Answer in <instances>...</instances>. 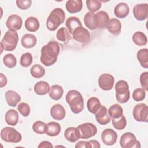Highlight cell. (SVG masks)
I'll use <instances>...</instances> for the list:
<instances>
[{
	"mask_svg": "<svg viewBox=\"0 0 148 148\" xmlns=\"http://www.w3.org/2000/svg\"><path fill=\"white\" fill-rule=\"evenodd\" d=\"M60 51V46L58 43L53 40L49 42L41 49L40 62L46 66L53 65L57 61Z\"/></svg>",
	"mask_w": 148,
	"mask_h": 148,
	"instance_id": "1",
	"label": "cell"
},
{
	"mask_svg": "<svg viewBox=\"0 0 148 148\" xmlns=\"http://www.w3.org/2000/svg\"><path fill=\"white\" fill-rule=\"evenodd\" d=\"M65 99L73 113L78 114L83 110L84 108V99L79 91L75 90L69 91L66 95Z\"/></svg>",
	"mask_w": 148,
	"mask_h": 148,
	"instance_id": "2",
	"label": "cell"
},
{
	"mask_svg": "<svg viewBox=\"0 0 148 148\" xmlns=\"http://www.w3.org/2000/svg\"><path fill=\"white\" fill-rule=\"evenodd\" d=\"M65 19V14L64 11L60 8L54 9L46 21V27L49 31H54L62 24Z\"/></svg>",
	"mask_w": 148,
	"mask_h": 148,
	"instance_id": "3",
	"label": "cell"
},
{
	"mask_svg": "<svg viewBox=\"0 0 148 148\" xmlns=\"http://www.w3.org/2000/svg\"><path fill=\"white\" fill-rule=\"evenodd\" d=\"M18 42V35L16 31L13 30L7 31L1 42V53L3 50L11 51L14 50Z\"/></svg>",
	"mask_w": 148,
	"mask_h": 148,
	"instance_id": "4",
	"label": "cell"
},
{
	"mask_svg": "<svg viewBox=\"0 0 148 148\" xmlns=\"http://www.w3.org/2000/svg\"><path fill=\"white\" fill-rule=\"evenodd\" d=\"M116 98L119 103H124L128 101L130 98V92L128 83L123 80H119L115 86Z\"/></svg>",
	"mask_w": 148,
	"mask_h": 148,
	"instance_id": "5",
	"label": "cell"
},
{
	"mask_svg": "<svg viewBox=\"0 0 148 148\" xmlns=\"http://www.w3.org/2000/svg\"><path fill=\"white\" fill-rule=\"evenodd\" d=\"M0 135L2 140L6 142L18 143L22 139L21 134L16 129L10 127H6L2 129Z\"/></svg>",
	"mask_w": 148,
	"mask_h": 148,
	"instance_id": "6",
	"label": "cell"
},
{
	"mask_svg": "<svg viewBox=\"0 0 148 148\" xmlns=\"http://www.w3.org/2000/svg\"><path fill=\"white\" fill-rule=\"evenodd\" d=\"M120 145L122 148H140V143L136 140L135 135L132 132L123 134L120 139Z\"/></svg>",
	"mask_w": 148,
	"mask_h": 148,
	"instance_id": "7",
	"label": "cell"
},
{
	"mask_svg": "<svg viewBox=\"0 0 148 148\" xmlns=\"http://www.w3.org/2000/svg\"><path fill=\"white\" fill-rule=\"evenodd\" d=\"M132 115L134 119L138 122L148 121V106L143 103L136 105L132 110Z\"/></svg>",
	"mask_w": 148,
	"mask_h": 148,
	"instance_id": "8",
	"label": "cell"
},
{
	"mask_svg": "<svg viewBox=\"0 0 148 148\" xmlns=\"http://www.w3.org/2000/svg\"><path fill=\"white\" fill-rule=\"evenodd\" d=\"M80 134V138L89 139L94 136L97 132L96 126L91 123H85L79 125L77 127Z\"/></svg>",
	"mask_w": 148,
	"mask_h": 148,
	"instance_id": "9",
	"label": "cell"
},
{
	"mask_svg": "<svg viewBox=\"0 0 148 148\" xmlns=\"http://www.w3.org/2000/svg\"><path fill=\"white\" fill-rule=\"evenodd\" d=\"M72 37L75 40L81 43H87L90 40V32L83 26L77 28L72 34Z\"/></svg>",
	"mask_w": 148,
	"mask_h": 148,
	"instance_id": "10",
	"label": "cell"
},
{
	"mask_svg": "<svg viewBox=\"0 0 148 148\" xmlns=\"http://www.w3.org/2000/svg\"><path fill=\"white\" fill-rule=\"evenodd\" d=\"M98 85L99 87L104 91L110 90L114 83V77L109 73H103L99 76L98 78Z\"/></svg>",
	"mask_w": 148,
	"mask_h": 148,
	"instance_id": "11",
	"label": "cell"
},
{
	"mask_svg": "<svg viewBox=\"0 0 148 148\" xmlns=\"http://www.w3.org/2000/svg\"><path fill=\"white\" fill-rule=\"evenodd\" d=\"M134 17L139 21H143L148 18V5L147 3L136 4L133 8Z\"/></svg>",
	"mask_w": 148,
	"mask_h": 148,
	"instance_id": "12",
	"label": "cell"
},
{
	"mask_svg": "<svg viewBox=\"0 0 148 148\" xmlns=\"http://www.w3.org/2000/svg\"><path fill=\"white\" fill-rule=\"evenodd\" d=\"M109 21V15L105 11H99L94 14V23L97 28L103 29L106 28Z\"/></svg>",
	"mask_w": 148,
	"mask_h": 148,
	"instance_id": "13",
	"label": "cell"
},
{
	"mask_svg": "<svg viewBox=\"0 0 148 148\" xmlns=\"http://www.w3.org/2000/svg\"><path fill=\"white\" fill-rule=\"evenodd\" d=\"M101 139L105 145L112 146L117 142V134L113 130L107 128L102 131L101 134Z\"/></svg>",
	"mask_w": 148,
	"mask_h": 148,
	"instance_id": "14",
	"label": "cell"
},
{
	"mask_svg": "<svg viewBox=\"0 0 148 148\" xmlns=\"http://www.w3.org/2000/svg\"><path fill=\"white\" fill-rule=\"evenodd\" d=\"M23 24L21 17L17 14H12L9 16L6 20V25L9 30L17 31L19 30Z\"/></svg>",
	"mask_w": 148,
	"mask_h": 148,
	"instance_id": "15",
	"label": "cell"
},
{
	"mask_svg": "<svg viewBox=\"0 0 148 148\" xmlns=\"http://www.w3.org/2000/svg\"><path fill=\"white\" fill-rule=\"evenodd\" d=\"M96 121L101 125H106L110 121V117L108 113V110L104 105H101L98 110L95 113Z\"/></svg>",
	"mask_w": 148,
	"mask_h": 148,
	"instance_id": "16",
	"label": "cell"
},
{
	"mask_svg": "<svg viewBox=\"0 0 148 148\" xmlns=\"http://www.w3.org/2000/svg\"><path fill=\"white\" fill-rule=\"evenodd\" d=\"M65 110L60 104L54 105L50 109L51 116L56 120H62L65 117Z\"/></svg>",
	"mask_w": 148,
	"mask_h": 148,
	"instance_id": "17",
	"label": "cell"
},
{
	"mask_svg": "<svg viewBox=\"0 0 148 148\" xmlns=\"http://www.w3.org/2000/svg\"><path fill=\"white\" fill-rule=\"evenodd\" d=\"M106 28L110 34L114 35H118L121 31V23L117 18H111L108 23Z\"/></svg>",
	"mask_w": 148,
	"mask_h": 148,
	"instance_id": "18",
	"label": "cell"
},
{
	"mask_svg": "<svg viewBox=\"0 0 148 148\" xmlns=\"http://www.w3.org/2000/svg\"><path fill=\"white\" fill-rule=\"evenodd\" d=\"M5 99L9 106L15 107L21 101V97L14 91L8 90L5 92Z\"/></svg>",
	"mask_w": 148,
	"mask_h": 148,
	"instance_id": "19",
	"label": "cell"
},
{
	"mask_svg": "<svg viewBox=\"0 0 148 148\" xmlns=\"http://www.w3.org/2000/svg\"><path fill=\"white\" fill-rule=\"evenodd\" d=\"M130 12V8L128 5L124 2H120L118 3L114 8V15L119 18H124L126 17Z\"/></svg>",
	"mask_w": 148,
	"mask_h": 148,
	"instance_id": "20",
	"label": "cell"
},
{
	"mask_svg": "<svg viewBox=\"0 0 148 148\" xmlns=\"http://www.w3.org/2000/svg\"><path fill=\"white\" fill-rule=\"evenodd\" d=\"M66 9L70 13H76L81 11L83 8L82 0H68L65 5Z\"/></svg>",
	"mask_w": 148,
	"mask_h": 148,
	"instance_id": "21",
	"label": "cell"
},
{
	"mask_svg": "<svg viewBox=\"0 0 148 148\" xmlns=\"http://www.w3.org/2000/svg\"><path fill=\"white\" fill-rule=\"evenodd\" d=\"M65 139L70 142H75L80 139V134L77 127H68L64 132Z\"/></svg>",
	"mask_w": 148,
	"mask_h": 148,
	"instance_id": "22",
	"label": "cell"
},
{
	"mask_svg": "<svg viewBox=\"0 0 148 148\" xmlns=\"http://www.w3.org/2000/svg\"><path fill=\"white\" fill-rule=\"evenodd\" d=\"M36 42V37L32 34H26L24 35L21 39L22 46L26 49H30L34 47Z\"/></svg>",
	"mask_w": 148,
	"mask_h": 148,
	"instance_id": "23",
	"label": "cell"
},
{
	"mask_svg": "<svg viewBox=\"0 0 148 148\" xmlns=\"http://www.w3.org/2000/svg\"><path fill=\"white\" fill-rule=\"evenodd\" d=\"M19 116L17 111L14 109H9L5 114L6 123L12 126H15L18 123Z\"/></svg>",
	"mask_w": 148,
	"mask_h": 148,
	"instance_id": "24",
	"label": "cell"
},
{
	"mask_svg": "<svg viewBox=\"0 0 148 148\" xmlns=\"http://www.w3.org/2000/svg\"><path fill=\"white\" fill-rule=\"evenodd\" d=\"M65 25L69 34L72 35L75 29L82 26L80 20L77 17L74 16L68 17L65 21Z\"/></svg>",
	"mask_w": 148,
	"mask_h": 148,
	"instance_id": "25",
	"label": "cell"
},
{
	"mask_svg": "<svg viewBox=\"0 0 148 148\" xmlns=\"http://www.w3.org/2000/svg\"><path fill=\"white\" fill-rule=\"evenodd\" d=\"M34 90L36 94L44 95L49 92L50 87L47 82L45 81H39L35 84Z\"/></svg>",
	"mask_w": 148,
	"mask_h": 148,
	"instance_id": "26",
	"label": "cell"
},
{
	"mask_svg": "<svg viewBox=\"0 0 148 148\" xmlns=\"http://www.w3.org/2000/svg\"><path fill=\"white\" fill-rule=\"evenodd\" d=\"M39 21L35 17H29L25 21V27L29 32H36L39 28Z\"/></svg>",
	"mask_w": 148,
	"mask_h": 148,
	"instance_id": "27",
	"label": "cell"
},
{
	"mask_svg": "<svg viewBox=\"0 0 148 148\" xmlns=\"http://www.w3.org/2000/svg\"><path fill=\"white\" fill-rule=\"evenodd\" d=\"M61 132V126L59 123L51 121L47 124L46 134L50 136H57Z\"/></svg>",
	"mask_w": 148,
	"mask_h": 148,
	"instance_id": "28",
	"label": "cell"
},
{
	"mask_svg": "<svg viewBox=\"0 0 148 148\" xmlns=\"http://www.w3.org/2000/svg\"><path fill=\"white\" fill-rule=\"evenodd\" d=\"M64 90L63 88L58 84L53 85L50 87V91L49 92V97L53 100L58 101L61 98L63 95Z\"/></svg>",
	"mask_w": 148,
	"mask_h": 148,
	"instance_id": "29",
	"label": "cell"
},
{
	"mask_svg": "<svg viewBox=\"0 0 148 148\" xmlns=\"http://www.w3.org/2000/svg\"><path fill=\"white\" fill-rule=\"evenodd\" d=\"M136 57L140 65L147 69L148 68V49L144 48L139 50L137 52Z\"/></svg>",
	"mask_w": 148,
	"mask_h": 148,
	"instance_id": "30",
	"label": "cell"
},
{
	"mask_svg": "<svg viewBox=\"0 0 148 148\" xmlns=\"http://www.w3.org/2000/svg\"><path fill=\"white\" fill-rule=\"evenodd\" d=\"M101 106L100 101L97 97H91L87 102V106L88 110L92 113L95 114V113L98 110Z\"/></svg>",
	"mask_w": 148,
	"mask_h": 148,
	"instance_id": "31",
	"label": "cell"
},
{
	"mask_svg": "<svg viewBox=\"0 0 148 148\" xmlns=\"http://www.w3.org/2000/svg\"><path fill=\"white\" fill-rule=\"evenodd\" d=\"M108 112L112 119H117L123 114V109L119 104L115 103L110 106Z\"/></svg>",
	"mask_w": 148,
	"mask_h": 148,
	"instance_id": "32",
	"label": "cell"
},
{
	"mask_svg": "<svg viewBox=\"0 0 148 148\" xmlns=\"http://www.w3.org/2000/svg\"><path fill=\"white\" fill-rule=\"evenodd\" d=\"M132 40L135 45L139 46H145L147 42V39L146 35L141 31H136L133 34Z\"/></svg>",
	"mask_w": 148,
	"mask_h": 148,
	"instance_id": "33",
	"label": "cell"
},
{
	"mask_svg": "<svg viewBox=\"0 0 148 148\" xmlns=\"http://www.w3.org/2000/svg\"><path fill=\"white\" fill-rule=\"evenodd\" d=\"M30 73L33 77L39 79L45 75V69L42 65L39 64H35L31 68Z\"/></svg>",
	"mask_w": 148,
	"mask_h": 148,
	"instance_id": "34",
	"label": "cell"
},
{
	"mask_svg": "<svg viewBox=\"0 0 148 148\" xmlns=\"http://www.w3.org/2000/svg\"><path fill=\"white\" fill-rule=\"evenodd\" d=\"M56 37L58 40L65 43L71 39V36L68 30L64 27H61L57 31Z\"/></svg>",
	"mask_w": 148,
	"mask_h": 148,
	"instance_id": "35",
	"label": "cell"
},
{
	"mask_svg": "<svg viewBox=\"0 0 148 148\" xmlns=\"http://www.w3.org/2000/svg\"><path fill=\"white\" fill-rule=\"evenodd\" d=\"M95 13L88 12L86 13L84 17V23L87 28L90 30H95L97 29L94 23V17Z\"/></svg>",
	"mask_w": 148,
	"mask_h": 148,
	"instance_id": "36",
	"label": "cell"
},
{
	"mask_svg": "<svg viewBox=\"0 0 148 148\" xmlns=\"http://www.w3.org/2000/svg\"><path fill=\"white\" fill-rule=\"evenodd\" d=\"M112 123L113 127L117 130H124L127 125V120L125 116L123 114L117 119H112Z\"/></svg>",
	"mask_w": 148,
	"mask_h": 148,
	"instance_id": "37",
	"label": "cell"
},
{
	"mask_svg": "<svg viewBox=\"0 0 148 148\" xmlns=\"http://www.w3.org/2000/svg\"><path fill=\"white\" fill-rule=\"evenodd\" d=\"M3 62L6 67L13 68L16 65L17 59L13 54H7L3 57Z\"/></svg>",
	"mask_w": 148,
	"mask_h": 148,
	"instance_id": "38",
	"label": "cell"
},
{
	"mask_svg": "<svg viewBox=\"0 0 148 148\" xmlns=\"http://www.w3.org/2000/svg\"><path fill=\"white\" fill-rule=\"evenodd\" d=\"M86 2L87 8L92 13L99 10L102 5V2L99 0H87Z\"/></svg>",
	"mask_w": 148,
	"mask_h": 148,
	"instance_id": "39",
	"label": "cell"
},
{
	"mask_svg": "<svg viewBox=\"0 0 148 148\" xmlns=\"http://www.w3.org/2000/svg\"><path fill=\"white\" fill-rule=\"evenodd\" d=\"M47 124L42 121H35L32 125L33 131L38 134H43L46 133Z\"/></svg>",
	"mask_w": 148,
	"mask_h": 148,
	"instance_id": "40",
	"label": "cell"
},
{
	"mask_svg": "<svg viewBox=\"0 0 148 148\" xmlns=\"http://www.w3.org/2000/svg\"><path fill=\"white\" fill-rule=\"evenodd\" d=\"M32 61L33 58L32 54L30 53H25L21 56L20 64L21 66L27 68L32 64Z\"/></svg>",
	"mask_w": 148,
	"mask_h": 148,
	"instance_id": "41",
	"label": "cell"
},
{
	"mask_svg": "<svg viewBox=\"0 0 148 148\" xmlns=\"http://www.w3.org/2000/svg\"><path fill=\"white\" fill-rule=\"evenodd\" d=\"M146 97V91L143 88L135 89L132 93L133 99L136 102L143 101Z\"/></svg>",
	"mask_w": 148,
	"mask_h": 148,
	"instance_id": "42",
	"label": "cell"
},
{
	"mask_svg": "<svg viewBox=\"0 0 148 148\" xmlns=\"http://www.w3.org/2000/svg\"><path fill=\"white\" fill-rule=\"evenodd\" d=\"M17 110L23 117H27L31 112L29 105L25 102H21L17 106Z\"/></svg>",
	"mask_w": 148,
	"mask_h": 148,
	"instance_id": "43",
	"label": "cell"
},
{
	"mask_svg": "<svg viewBox=\"0 0 148 148\" xmlns=\"http://www.w3.org/2000/svg\"><path fill=\"white\" fill-rule=\"evenodd\" d=\"M140 85L146 91H148V72H144L140 76Z\"/></svg>",
	"mask_w": 148,
	"mask_h": 148,
	"instance_id": "44",
	"label": "cell"
},
{
	"mask_svg": "<svg viewBox=\"0 0 148 148\" xmlns=\"http://www.w3.org/2000/svg\"><path fill=\"white\" fill-rule=\"evenodd\" d=\"M17 6L21 10H27L30 8L32 1L31 0H17Z\"/></svg>",
	"mask_w": 148,
	"mask_h": 148,
	"instance_id": "45",
	"label": "cell"
},
{
	"mask_svg": "<svg viewBox=\"0 0 148 148\" xmlns=\"http://www.w3.org/2000/svg\"><path fill=\"white\" fill-rule=\"evenodd\" d=\"M76 148L84 147V148H91V146L90 141H79L75 145Z\"/></svg>",
	"mask_w": 148,
	"mask_h": 148,
	"instance_id": "46",
	"label": "cell"
},
{
	"mask_svg": "<svg viewBox=\"0 0 148 148\" xmlns=\"http://www.w3.org/2000/svg\"><path fill=\"white\" fill-rule=\"evenodd\" d=\"M38 148H43V147H53V145L49 141H42L41 142L38 146Z\"/></svg>",
	"mask_w": 148,
	"mask_h": 148,
	"instance_id": "47",
	"label": "cell"
},
{
	"mask_svg": "<svg viewBox=\"0 0 148 148\" xmlns=\"http://www.w3.org/2000/svg\"><path fill=\"white\" fill-rule=\"evenodd\" d=\"M7 84V78L3 73H0V87H5Z\"/></svg>",
	"mask_w": 148,
	"mask_h": 148,
	"instance_id": "48",
	"label": "cell"
},
{
	"mask_svg": "<svg viewBox=\"0 0 148 148\" xmlns=\"http://www.w3.org/2000/svg\"><path fill=\"white\" fill-rule=\"evenodd\" d=\"M91 146V148H99L101 147L99 142L95 140H89Z\"/></svg>",
	"mask_w": 148,
	"mask_h": 148,
	"instance_id": "49",
	"label": "cell"
}]
</instances>
